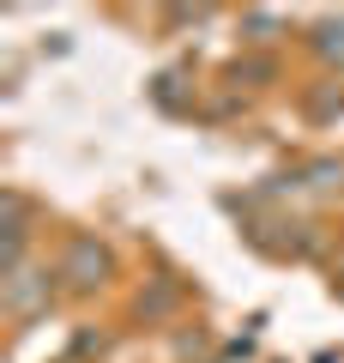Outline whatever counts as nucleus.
<instances>
[{
	"label": "nucleus",
	"instance_id": "obj_1",
	"mask_svg": "<svg viewBox=\"0 0 344 363\" xmlns=\"http://www.w3.org/2000/svg\"><path fill=\"white\" fill-rule=\"evenodd\" d=\"M55 279H61L73 297H85V291H97L103 279H109V248L97 242V236H73V242L61 248V267H55Z\"/></svg>",
	"mask_w": 344,
	"mask_h": 363
},
{
	"label": "nucleus",
	"instance_id": "obj_2",
	"mask_svg": "<svg viewBox=\"0 0 344 363\" xmlns=\"http://www.w3.org/2000/svg\"><path fill=\"white\" fill-rule=\"evenodd\" d=\"M49 272H30V267H18V272H6V315H37L42 303H49Z\"/></svg>",
	"mask_w": 344,
	"mask_h": 363
},
{
	"label": "nucleus",
	"instance_id": "obj_3",
	"mask_svg": "<svg viewBox=\"0 0 344 363\" xmlns=\"http://www.w3.org/2000/svg\"><path fill=\"white\" fill-rule=\"evenodd\" d=\"M308 43H314V55H320V61L344 67V18H320V25H314V37H308Z\"/></svg>",
	"mask_w": 344,
	"mask_h": 363
},
{
	"label": "nucleus",
	"instance_id": "obj_4",
	"mask_svg": "<svg viewBox=\"0 0 344 363\" xmlns=\"http://www.w3.org/2000/svg\"><path fill=\"white\" fill-rule=\"evenodd\" d=\"M248 43H278V13H248Z\"/></svg>",
	"mask_w": 344,
	"mask_h": 363
}]
</instances>
